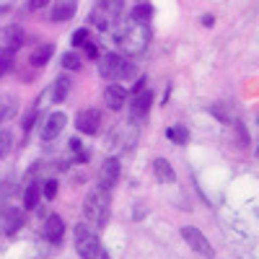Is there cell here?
Here are the masks:
<instances>
[{
    "mask_svg": "<svg viewBox=\"0 0 259 259\" xmlns=\"http://www.w3.org/2000/svg\"><path fill=\"white\" fill-rule=\"evenodd\" d=\"M119 179V161L117 158H106L101 166V187L104 189H112Z\"/></svg>",
    "mask_w": 259,
    "mask_h": 259,
    "instance_id": "obj_14",
    "label": "cell"
},
{
    "mask_svg": "<svg viewBox=\"0 0 259 259\" xmlns=\"http://www.w3.org/2000/svg\"><path fill=\"white\" fill-rule=\"evenodd\" d=\"M21 45H24V31H21V26H6L0 31V50L16 55L21 50Z\"/></svg>",
    "mask_w": 259,
    "mask_h": 259,
    "instance_id": "obj_10",
    "label": "cell"
},
{
    "mask_svg": "<svg viewBox=\"0 0 259 259\" xmlns=\"http://www.w3.org/2000/svg\"><path fill=\"white\" fill-rule=\"evenodd\" d=\"M41 187H45L41 192H45V197H47V200H55V197H57V182H55V179H47Z\"/></svg>",
    "mask_w": 259,
    "mask_h": 259,
    "instance_id": "obj_27",
    "label": "cell"
},
{
    "mask_svg": "<svg viewBox=\"0 0 259 259\" xmlns=\"http://www.w3.org/2000/svg\"><path fill=\"white\" fill-rule=\"evenodd\" d=\"M16 228H21V215H18V210H8L6 212V231L13 233Z\"/></svg>",
    "mask_w": 259,
    "mask_h": 259,
    "instance_id": "obj_25",
    "label": "cell"
},
{
    "mask_svg": "<svg viewBox=\"0 0 259 259\" xmlns=\"http://www.w3.org/2000/svg\"><path fill=\"white\" fill-rule=\"evenodd\" d=\"M166 138L171 143H177V145H187L189 143V130L184 124H174V127H168L166 130Z\"/></svg>",
    "mask_w": 259,
    "mask_h": 259,
    "instance_id": "obj_18",
    "label": "cell"
},
{
    "mask_svg": "<svg viewBox=\"0 0 259 259\" xmlns=\"http://www.w3.org/2000/svg\"><path fill=\"white\" fill-rule=\"evenodd\" d=\"M130 18H133L135 24H148V21L153 18V6H150V3H145V0H143V3H138V6L133 8Z\"/></svg>",
    "mask_w": 259,
    "mask_h": 259,
    "instance_id": "obj_17",
    "label": "cell"
},
{
    "mask_svg": "<svg viewBox=\"0 0 259 259\" xmlns=\"http://www.w3.org/2000/svg\"><path fill=\"white\" fill-rule=\"evenodd\" d=\"M11 65H13V52L0 50V75H6L11 70Z\"/></svg>",
    "mask_w": 259,
    "mask_h": 259,
    "instance_id": "obj_26",
    "label": "cell"
},
{
    "mask_svg": "<svg viewBox=\"0 0 259 259\" xmlns=\"http://www.w3.org/2000/svg\"><path fill=\"white\" fill-rule=\"evenodd\" d=\"M210 114H212V117H218L223 124H228V122L236 119V114H233V109H231L228 104H212V106H210Z\"/></svg>",
    "mask_w": 259,
    "mask_h": 259,
    "instance_id": "obj_20",
    "label": "cell"
},
{
    "mask_svg": "<svg viewBox=\"0 0 259 259\" xmlns=\"http://www.w3.org/2000/svg\"><path fill=\"white\" fill-rule=\"evenodd\" d=\"M47 3H50V0H29V8L31 11H39V8H45Z\"/></svg>",
    "mask_w": 259,
    "mask_h": 259,
    "instance_id": "obj_30",
    "label": "cell"
},
{
    "mask_svg": "<svg viewBox=\"0 0 259 259\" xmlns=\"http://www.w3.org/2000/svg\"><path fill=\"white\" fill-rule=\"evenodd\" d=\"M150 101H153V96H150V91L145 89V91H140V94H135V99L127 104V109H130V124H140V122H145L148 119V109H150Z\"/></svg>",
    "mask_w": 259,
    "mask_h": 259,
    "instance_id": "obj_6",
    "label": "cell"
},
{
    "mask_svg": "<svg viewBox=\"0 0 259 259\" xmlns=\"http://www.w3.org/2000/svg\"><path fill=\"white\" fill-rule=\"evenodd\" d=\"M70 83H73V80H70L68 75H60V78H57V83H55V89H52V99H55L57 104H60V101H62L65 96L70 94Z\"/></svg>",
    "mask_w": 259,
    "mask_h": 259,
    "instance_id": "obj_19",
    "label": "cell"
},
{
    "mask_svg": "<svg viewBox=\"0 0 259 259\" xmlns=\"http://www.w3.org/2000/svg\"><path fill=\"white\" fill-rule=\"evenodd\" d=\"M153 174H156V179L163 182V184H166V182H168V184L177 182V171H174V166H171L166 158H156V161H153Z\"/></svg>",
    "mask_w": 259,
    "mask_h": 259,
    "instance_id": "obj_15",
    "label": "cell"
},
{
    "mask_svg": "<svg viewBox=\"0 0 259 259\" xmlns=\"http://www.w3.org/2000/svg\"><path fill=\"white\" fill-rule=\"evenodd\" d=\"M145 78H138V83H135V89H133V94H140V91H145Z\"/></svg>",
    "mask_w": 259,
    "mask_h": 259,
    "instance_id": "obj_31",
    "label": "cell"
},
{
    "mask_svg": "<svg viewBox=\"0 0 259 259\" xmlns=\"http://www.w3.org/2000/svg\"><path fill=\"white\" fill-rule=\"evenodd\" d=\"M75 249L83 259H99L101 256V241L89 223L75 226Z\"/></svg>",
    "mask_w": 259,
    "mask_h": 259,
    "instance_id": "obj_5",
    "label": "cell"
},
{
    "mask_svg": "<svg viewBox=\"0 0 259 259\" xmlns=\"http://www.w3.org/2000/svg\"><path fill=\"white\" fill-rule=\"evenodd\" d=\"M127 91H124V85H119V83H109L104 89V101H106V106H109L112 112H119L122 106L127 104Z\"/></svg>",
    "mask_w": 259,
    "mask_h": 259,
    "instance_id": "obj_11",
    "label": "cell"
},
{
    "mask_svg": "<svg viewBox=\"0 0 259 259\" xmlns=\"http://www.w3.org/2000/svg\"><path fill=\"white\" fill-rule=\"evenodd\" d=\"M80 62H83V60H80L75 52H65V55H62V68H65V70H78Z\"/></svg>",
    "mask_w": 259,
    "mask_h": 259,
    "instance_id": "obj_24",
    "label": "cell"
},
{
    "mask_svg": "<svg viewBox=\"0 0 259 259\" xmlns=\"http://www.w3.org/2000/svg\"><path fill=\"white\" fill-rule=\"evenodd\" d=\"M112 212V189H104L101 184L89 192V197L83 202V218L91 228H104L109 223Z\"/></svg>",
    "mask_w": 259,
    "mask_h": 259,
    "instance_id": "obj_2",
    "label": "cell"
},
{
    "mask_svg": "<svg viewBox=\"0 0 259 259\" xmlns=\"http://www.w3.org/2000/svg\"><path fill=\"white\" fill-rule=\"evenodd\" d=\"M70 41H73V47H85L91 41V31L89 29H75L73 36H70Z\"/></svg>",
    "mask_w": 259,
    "mask_h": 259,
    "instance_id": "obj_23",
    "label": "cell"
},
{
    "mask_svg": "<svg viewBox=\"0 0 259 259\" xmlns=\"http://www.w3.org/2000/svg\"><path fill=\"white\" fill-rule=\"evenodd\" d=\"M39 197H41V187H39V184L26 187V192H24V207L34 210V207L39 205Z\"/></svg>",
    "mask_w": 259,
    "mask_h": 259,
    "instance_id": "obj_21",
    "label": "cell"
},
{
    "mask_svg": "<svg viewBox=\"0 0 259 259\" xmlns=\"http://www.w3.org/2000/svg\"><path fill=\"white\" fill-rule=\"evenodd\" d=\"M11 148H13V135H11V130H0V161H3V158L11 153Z\"/></svg>",
    "mask_w": 259,
    "mask_h": 259,
    "instance_id": "obj_22",
    "label": "cell"
},
{
    "mask_svg": "<svg viewBox=\"0 0 259 259\" xmlns=\"http://www.w3.org/2000/svg\"><path fill=\"white\" fill-rule=\"evenodd\" d=\"M34 119H36V112H29V114L24 117V133H29V130H31Z\"/></svg>",
    "mask_w": 259,
    "mask_h": 259,
    "instance_id": "obj_29",
    "label": "cell"
},
{
    "mask_svg": "<svg viewBox=\"0 0 259 259\" xmlns=\"http://www.w3.org/2000/svg\"><path fill=\"white\" fill-rule=\"evenodd\" d=\"M70 148L75 150V158H78V161H89V150H83V148H80V140H78V138L70 140Z\"/></svg>",
    "mask_w": 259,
    "mask_h": 259,
    "instance_id": "obj_28",
    "label": "cell"
},
{
    "mask_svg": "<svg viewBox=\"0 0 259 259\" xmlns=\"http://www.w3.org/2000/svg\"><path fill=\"white\" fill-rule=\"evenodd\" d=\"M99 124H101V112L99 109H83L75 117V127H78V133H83V135H96Z\"/></svg>",
    "mask_w": 259,
    "mask_h": 259,
    "instance_id": "obj_8",
    "label": "cell"
},
{
    "mask_svg": "<svg viewBox=\"0 0 259 259\" xmlns=\"http://www.w3.org/2000/svg\"><path fill=\"white\" fill-rule=\"evenodd\" d=\"M75 8H78V0H57V3L52 6L50 18L55 21V24H65V21H70L75 16Z\"/></svg>",
    "mask_w": 259,
    "mask_h": 259,
    "instance_id": "obj_13",
    "label": "cell"
},
{
    "mask_svg": "<svg viewBox=\"0 0 259 259\" xmlns=\"http://www.w3.org/2000/svg\"><path fill=\"white\" fill-rule=\"evenodd\" d=\"M114 45L124 52V55H143L145 47L150 45V31L148 24H135L133 18L130 21H117V24L109 29Z\"/></svg>",
    "mask_w": 259,
    "mask_h": 259,
    "instance_id": "obj_1",
    "label": "cell"
},
{
    "mask_svg": "<svg viewBox=\"0 0 259 259\" xmlns=\"http://www.w3.org/2000/svg\"><path fill=\"white\" fill-rule=\"evenodd\" d=\"M212 24H215L212 16H202V26H212Z\"/></svg>",
    "mask_w": 259,
    "mask_h": 259,
    "instance_id": "obj_32",
    "label": "cell"
},
{
    "mask_svg": "<svg viewBox=\"0 0 259 259\" xmlns=\"http://www.w3.org/2000/svg\"><path fill=\"white\" fill-rule=\"evenodd\" d=\"M124 13V0H99L91 11V24L101 31H109Z\"/></svg>",
    "mask_w": 259,
    "mask_h": 259,
    "instance_id": "obj_4",
    "label": "cell"
},
{
    "mask_svg": "<svg viewBox=\"0 0 259 259\" xmlns=\"http://www.w3.org/2000/svg\"><path fill=\"white\" fill-rule=\"evenodd\" d=\"M62 236H65V223L60 215H50L47 223H45V239L52 244V246H60L62 244Z\"/></svg>",
    "mask_w": 259,
    "mask_h": 259,
    "instance_id": "obj_12",
    "label": "cell"
},
{
    "mask_svg": "<svg viewBox=\"0 0 259 259\" xmlns=\"http://www.w3.org/2000/svg\"><path fill=\"white\" fill-rule=\"evenodd\" d=\"M65 124H68V117H65V112H52L45 122H41V140H55Z\"/></svg>",
    "mask_w": 259,
    "mask_h": 259,
    "instance_id": "obj_9",
    "label": "cell"
},
{
    "mask_svg": "<svg viewBox=\"0 0 259 259\" xmlns=\"http://www.w3.org/2000/svg\"><path fill=\"white\" fill-rule=\"evenodd\" d=\"M182 239L189 244V249H194L197 254H202V256H212V244L207 241V236H205L200 228L184 226V228H182Z\"/></svg>",
    "mask_w": 259,
    "mask_h": 259,
    "instance_id": "obj_7",
    "label": "cell"
},
{
    "mask_svg": "<svg viewBox=\"0 0 259 259\" xmlns=\"http://www.w3.org/2000/svg\"><path fill=\"white\" fill-rule=\"evenodd\" d=\"M99 73L104 80L109 83H119V80H130L138 75V68L135 62H130L124 55H114V52H106L101 60H99Z\"/></svg>",
    "mask_w": 259,
    "mask_h": 259,
    "instance_id": "obj_3",
    "label": "cell"
},
{
    "mask_svg": "<svg viewBox=\"0 0 259 259\" xmlns=\"http://www.w3.org/2000/svg\"><path fill=\"white\" fill-rule=\"evenodd\" d=\"M138 3H143V0H138Z\"/></svg>",
    "mask_w": 259,
    "mask_h": 259,
    "instance_id": "obj_33",
    "label": "cell"
},
{
    "mask_svg": "<svg viewBox=\"0 0 259 259\" xmlns=\"http://www.w3.org/2000/svg\"><path fill=\"white\" fill-rule=\"evenodd\" d=\"M55 55V47L52 45H39L36 50H31L29 55V62L34 65V68H45V65L50 62V57Z\"/></svg>",
    "mask_w": 259,
    "mask_h": 259,
    "instance_id": "obj_16",
    "label": "cell"
}]
</instances>
